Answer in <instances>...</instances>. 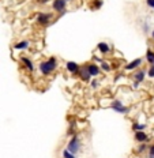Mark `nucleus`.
<instances>
[{
	"label": "nucleus",
	"mask_w": 154,
	"mask_h": 158,
	"mask_svg": "<svg viewBox=\"0 0 154 158\" xmlns=\"http://www.w3.org/2000/svg\"><path fill=\"white\" fill-rule=\"evenodd\" d=\"M57 68V60L56 57H49L48 60H44V62L40 63L38 70L44 76H49L50 74H53Z\"/></svg>",
	"instance_id": "obj_1"
},
{
	"label": "nucleus",
	"mask_w": 154,
	"mask_h": 158,
	"mask_svg": "<svg viewBox=\"0 0 154 158\" xmlns=\"http://www.w3.org/2000/svg\"><path fill=\"white\" fill-rule=\"evenodd\" d=\"M80 147H82V144H80L79 136H78L77 134H74V135L71 136V139L68 141V143H67V150H68L70 153H72V154L77 155L78 153L80 151Z\"/></svg>",
	"instance_id": "obj_2"
},
{
	"label": "nucleus",
	"mask_w": 154,
	"mask_h": 158,
	"mask_svg": "<svg viewBox=\"0 0 154 158\" xmlns=\"http://www.w3.org/2000/svg\"><path fill=\"white\" fill-rule=\"evenodd\" d=\"M145 78H146V68H138V70H135L132 74V86L135 89H138L140 83H143Z\"/></svg>",
	"instance_id": "obj_3"
},
{
	"label": "nucleus",
	"mask_w": 154,
	"mask_h": 158,
	"mask_svg": "<svg viewBox=\"0 0 154 158\" xmlns=\"http://www.w3.org/2000/svg\"><path fill=\"white\" fill-rule=\"evenodd\" d=\"M109 106H110V109H113V111L116 112V113H120V114H127L128 112H130V108L125 106L120 100H113Z\"/></svg>",
	"instance_id": "obj_4"
},
{
	"label": "nucleus",
	"mask_w": 154,
	"mask_h": 158,
	"mask_svg": "<svg viewBox=\"0 0 154 158\" xmlns=\"http://www.w3.org/2000/svg\"><path fill=\"white\" fill-rule=\"evenodd\" d=\"M52 18H53V14H50V12H38L36 21H37V23L41 25V26H47V25L50 23Z\"/></svg>",
	"instance_id": "obj_5"
},
{
	"label": "nucleus",
	"mask_w": 154,
	"mask_h": 158,
	"mask_svg": "<svg viewBox=\"0 0 154 158\" xmlns=\"http://www.w3.org/2000/svg\"><path fill=\"white\" fill-rule=\"evenodd\" d=\"M143 64V59L142 57H138L135 59V60H132V62H130L127 65L124 67L125 71H135L138 70V68H140V65Z\"/></svg>",
	"instance_id": "obj_6"
},
{
	"label": "nucleus",
	"mask_w": 154,
	"mask_h": 158,
	"mask_svg": "<svg viewBox=\"0 0 154 158\" xmlns=\"http://www.w3.org/2000/svg\"><path fill=\"white\" fill-rule=\"evenodd\" d=\"M52 7L56 12H60V14H64L65 7H67V2L65 0H53L52 2Z\"/></svg>",
	"instance_id": "obj_7"
},
{
	"label": "nucleus",
	"mask_w": 154,
	"mask_h": 158,
	"mask_svg": "<svg viewBox=\"0 0 154 158\" xmlns=\"http://www.w3.org/2000/svg\"><path fill=\"white\" fill-rule=\"evenodd\" d=\"M77 74H78V76L80 78V81H83V82L89 83L90 81H92V76H90V74L87 72V70H86L85 65H79V70H78Z\"/></svg>",
	"instance_id": "obj_8"
},
{
	"label": "nucleus",
	"mask_w": 154,
	"mask_h": 158,
	"mask_svg": "<svg viewBox=\"0 0 154 158\" xmlns=\"http://www.w3.org/2000/svg\"><path fill=\"white\" fill-rule=\"evenodd\" d=\"M134 138H135V141L138 142V143H147V142L150 141L149 135L146 134L145 131H135V134H134Z\"/></svg>",
	"instance_id": "obj_9"
},
{
	"label": "nucleus",
	"mask_w": 154,
	"mask_h": 158,
	"mask_svg": "<svg viewBox=\"0 0 154 158\" xmlns=\"http://www.w3.org/2000/svg\"><path fill=\"white\" fill-rule=\"evenodd\" d=\"M85 67H86L87 72L90 74V76H98V75L101 74L100 65L94 64V63H89V64H85Z\"/></svg>",
	"instance_id": "obj_10"
},
{
	"label": "nucleus",
	"mask_w": 154,
	"mask_h": 158,
	"mask_svg": "<svg viewBox=\"0 0 154 158\" xmlns=\"http://www.w3.org/2000/svg\"><path fill=\"white\" fill-rule=\"evenodd\" d=\"M21 62H22V64L25 65V68H26L29 72H33V71L36 70V68H34V63H33V60H32V59H29L27 56H22Z\"/></svg>",
	"instance_id": "obj_11"
},
{
	"label": "nucleus",
	"mask_w": 154,
	"mask_h": 158,
	"mask_svg": "<svg viewBox=\"0 0 154 158\" xmlns=\"http://www.w3.org/2000/svg\"><path fill=\"white\" fill-rule=\"evenodd\" d=\"M65 70L70 74L75 75V74L78 72V70H79V64H78L77 62H67L65 63Z\"/></svg>",
	"instance_id": "obj_12"
},
{
	"label": "nucleus",
	"mask_w": 154,
	"mask_h": 158,
	"mask_svg": "<svg viewBox=\"0 0 154 158\" xmlns=\"http://www.w3.org/2000/svg\"><path fill=\"white\" fill-rule=\"evenodd\" d=\"M97 49L100 50L102 55H108V53L112 50V47H110L109 44H107V42H98V44H97Z\"/></svg>",
	"instance_id": "obj_13"
},
{
	"label": "nucleus",
	"mask_w": 154,
	"mask_h": 158,
	"mask_svg": "<svg viewBox=\"0 0 154 158\" xmlns=\"http://www.w3.org/2000/svg\"><path fill=\"white\" fill-rule=\"evenodd\" d=\"M29 45H30V41L23 40V41L17 42V44L14 45V49H17V50H25V49H27V48H29Z\"/></svg>",
	"instance_id": "obj_14"
},
{
	"label": "nucleus",
	"mask_w": 154,
	"mask_h": 158,
	"mask_svg": "<svg viewBox=\"0 0 154 158\" xmlns=\"http://www.w3.org/2000/svg\"><path fill=\"white\" fill-rule=\"evenodd\" d=\"M100 68H101V71H104V72H110L112 71V67H110V63H108V62H102L100 63Z\"/></svg>",
	"instance_id": "obj_15"
},
{
	"label": "nucleus",
	"mask_w": 154,
	"mask_h": 158,
	"mask_svg": "<svg viewBox=\"0 0 154 158\" xmlns=\"http://www.w3.org/2000/svg\"><path fill=\"white\" fill-rule=\"evenodd\" d=\"M145 57H146V62H147L149 64H153L154 63V50L153 49H147Z\"/></svg>",
	"instance_id": "obj_16"
},
{
	"label": "nucleus",
	"mask_w": 154,
	"mask_h": 158,
	"mask_svg": "<svg viewBox=\"0 0 154 158\" xmlns=\"http://www.w3.org/2000/svg\"><path fill=\"white\" fill-rule=\"evenodd\" d=\"M132 129L135 131H145L146 129V124L145 123H134L132 124Z\"/></svg>",
	"instance_id": "obj_17"
},
{
	"label": "nucleus",
	"mask_w": 154,
	"mask_h": 158,
	"mask_svg": "<svg viewBox=\"0 0 154 158\" xmlns=\"http://www.w3.org/2000/svg\"><path fill=\"white\" fill-rule=\"evenodd\" d=\"M146 75H149V78L154 79V64H150V67L146 70Z\"/></svg>",
	"instance_id": "obj_18"
},
{
	"label": "nucleus",
	"mask_w": 154,
	"mask_h": 158,
	"mask_svg": "<svg viewBox=\"0 0 154 158\" xmlns=\"http://www.w3.org/2000/svg\"><path fill=\"white\" fill-rule=\"evenodd\" d=\"M63 157L64 158H77V155L72 154V153H70L67 149H64L63 150Z\"/></svg>",
	"instance_id": "obj_19"
},
{
	"label": "nucleus",
	"mask_w": 154,
	"mask_h": 158,
	"mask_svg": "<svg viewBox=\"0 0 154 158\" xmlns=\"http://www.w3.org/2000/svg\"><path fill=\"white\" fill-rule=\"evenodd\" d=\"M93 3H94L93 8H94V10H98V8H101V7H102V3H104V2H102V0H94Z\"/></svg>",
	"instance_id": "obj_20"
},
{
	"label": "nucleus",
	"mask_w": 154,
	"mask_h": 158,
	"mask_svg": "<svg viewBox=\"0 0 154 158\" xmlns=\"http://www.w3.org/2000/svg\"><path fill=\"white\" fill-rule=\"evenodd\" d=\"M147 150V144L146 143H140L139 146H138V149H136V151L138 153H143V151H146Z\"/></svg>",
	"instance_id": "obj_21"
},
{
	"label": "nucleus",
	"mask_w": 154,
	"mask_h": 158,
	"mask_svg": "<svg viewBox=\"0 0 154 158\" xmlns=\"http://www.w3.org/2000/svg\"><path fill=\"white\" fill-rule=\"evenodd\" d=\"M90 86H92V89H97L100 86V81L98 79H92L90 81Z\"/></svg>",
	"instance_id": "obj_22"
},
{
	"label": "nucleus",
	"mask_w": 154,
	"mask_h": 158,
	"mask_svg": "<svg viewBox=\"0 0 154 158\" xmlns=\"http://www.w3.org/2000/svg\"><path fill=\"white\" fill-rule=\"evenodd\" d=\"M149 149V158H154V144H151Z\"/></svg>",
	"instance_id": "obj_23"
},
{
	"label": "nucleus",
	"mask_w": 154,
	"mask_h": 158,
	"mask_svg": "<svg viewBox=\"0 0 154 158\" xmlns=\"http://www.w3.org/2000/svg\"><path fill=\"white\" fill-rule=\"evenodd\" d=\"M146 4H147V7H150L151 10H154V0H146Z\"/></svg>",
	"instance_id": "obj_24"
},
{
	"label": "nucleus",
	"mask_w": 154,
	"mask_h": 158,
	"mask_svg": "<svg viewBox=\"0 0 154 158\" xmlns=\"http://www.w3.org/2000/svg\"><path fill=\"white\" fill-rule=\"evenodd\" d=\"M142 30H143L145 33H149V30H150V25L145 23V26H142Z\"/></svg>",
	"instance_id": "obj_25"
},
{
	"label": "nucleus",
	"mask_w": 154,
	"mask_h": 158,
	"mask_svg": "<svg viewBox=\"0 0 154 158\" xmlns=\"http://www.w3.org/2000/svg\"><path fill=\"white\" fill-rule=\"evenodd\" d=\"M150 37H151V40H154V29L151 30V33H150Z\"/></svg>",
	"instance_id": "obj_26"
},
{
	"label": "nucleus",
	"mask_w": 154,
	"mask_h": 158,
	"mask_svg": "<svg viewBox=\"0 0 154 158\" xmlns=\"http://www.w3.org/2000/svg\"><path fill=\"white\" fill-rule=\"evenodd\" d=\"M65 2H70V0H65Z\"/></svg>",
	"instance_id": "obj_27"
},
{
	"label": "nucleus",
	"mask_w": 154,
	"mask_h": 158,
	"mask_svg": "<svg viewBox=\"0 0 154 158\" xmlns=\"http://www.w3.org/2000/svg\"><path fill=\"white\" fill-rule=\"evenodd\" d=\"M38 2H41V0H38Z\"/></svg>",
	"instance_id": "obj_28"
}]
</instances>
